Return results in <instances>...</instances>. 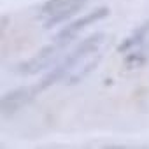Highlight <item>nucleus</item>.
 Segmentation results:
<instances>
[{
	"instance_id": "nucleus-5",
	"label": "nucleus",
	"mask_w": 149,
	"mask_h": 149,
	"mask_svg": "<svg viewBox=\"0 0 149 149\" xmlns=\"http://www.w3.org/2000/svg\"><path fill=\"white\" fill-rule=\"evenodd\" d=\"M39 84L37 86H21V88H16V90H11L7 93L2 95V114L4 116H13L16 114L19 109H23L25 105H28L33 97L39 93Z\"/></svg>"
},
{
	"instance_id": "nucleus-1",
	"label": "nucleus",
	"mask_w": 149,
	"mask_h": 149,
	"mask_svg": "<svg viewBox=\"0 0 149 149\" xmlns=\"http://www.w3.org/2000/svg\"><path fill=\"white\" fill-rule=\"evenodd\" d=\"M104 44H105L104 33H93L88 39L81 40L68 54L61 58V61H58L53 67V70L40 81L39 90L42 91L58 81H65V84L81 83L100 63Z\"/></svg>"
},
{
	"instance_id": "nucleus-7",
	"label": "nucleus",
	"mask_w": 149,
	"mask_h": 149,
	"mask_svg": "<svg viewBox=\"0 0 149 149\" xmlns=\"http://www.w3.org/2000/svg\"><path fill=\"white\" fill-rule=\"evenodd\" d=\"M146 61H147V46H140V47H135V49L128 51V54L123 60V63L128 70L140 68V67H144Z\"/></svg>"
},
{
	"instance_id": "nucleus-3",
	"label": "nucleus",
	"mask_w": 149,
	"mask_h": 149,
	"mask_svg": "<svg viewBox=\"0 0 149 149\" xmlns=\"http://www.w3.org/2000/svg\"><path fill=\"white\" fill-rule=\"evenodd\" d=\"M65 46H61L60 42L53 40L51 44L44 46L39 53H35L30 60L23 61L21 65H18V72L19 74H25V76H35V74L49 68L58 58H60V51L63 49Z\"/></svg>"
},
{
	"instance_id": "nucleus-4",
	"label": "nucleus",
	"mask_w": 149,
	"mask_h": 149,
	"mask_svg": "<svg viewBox=\"0 0 149 149\" xmlns=\"http://www.w3.org/2000/svg\"><path fill=\"white\" fill-rule=\"evenodd\" d=\"M109 13H111L109 7H98V9L91 11V13H86V14L81 16L79 19H76V21H72L70 25H67V26L54 37V40L67 47V44H70L74 39H76V37L86 28V26H90V25H93V23H97V21L107 18Z\"/></svg>"
},
{
	"instance_id": "nucleus-2",
	"label": "nucleus",
	"mask_w": 149,
	"mask_h": 149,
	"mask_svg": "<svg viewBox=\"0 0 149 149\" xmlns=\"http://www.w3.org/2000/svg\"><path fill=\"white\" fill-rule=\"evenodd\" d=\"M88 0H47L39 11V19L44 28H53L76 13H79Z\"/></svg>"
},
{
	"instance_id": "nucleus-6",
	"label": "nucleus",
	"mask_w": 149,
	"mask_h": 149,
	"mask_svg": "<svg viewBox=\"0 0 149 149\" xmlns=\"http://www.w3.org/2000/svg\"><path fill=\"white\" fill-rule=\"evenodd\" d=\"M147 42H149V19L146 23H142L140 26H137L116 49H118V53H128L135 47L147 46Z\"/></svg>"
}]
</instances>
